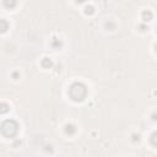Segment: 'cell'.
<instances>
[{"label":"cell","instance_id":"obj_5","mask_svg":"<svg viewBox=\"0 0 157 157\" xmlns=\"http://www.w3.org/2000/svg\"><path fill=\"white\" fill-rule=\"evenodd\" d=\"M156 50H157V45H156Z\"/></svg>","mask_w":157,"mask_h":157},{"label":"cell","instance_id":"obj_3","mask_svg":"<svg viewBox=\"0 0 157 157\" xmlns=\"http://www.w3.org/2000/svg\"><path fill=\"white\" fill-rule=\"evenodd\" d=\"M151 141H152V144H153V145H156V146H157V132H155V134L152 135Z\"/></svg>","mask_w":157,"mask_h":157},{"label":"cell","instance_id":"obj_2","mask_svg":"<svg viewBox=\"0 0 157 157\" xmlns=\"http://www.w3.org/2000/svg\"><path fill=\"white\" fill-rule=\"evenodd\" d=\"M1 131L5 136L12 137L17 132V124L13 120H5L1 125Z\"/></svg>","mask_w":157,"mask_h":157},{"label":"cell","instance_id":"obj_1","mask_svg":"<svg viewBox=\"0 0 157 157\" xmlns=\"http://www.w3.org/2000/svg\"><path fill=\"white\" fill-rule=\"evenodd\" d=\"M70 96L75 101H82L86 96V87L82 83H74L70 87Z\"/></svg>","mask_w":157,"mask_h":157},{"label":"cell","instance_id":"obj_4","mask_svg":"<svg viewBox=\"0 0 157 157\" xmlns=\"http://www.w3.org/2000/svg\"><path fill=\"white\" fill-rule=\"evenodd\" d=\"M1 23H2V31H5V26H6L5 21H4V20H1Z\"/></svg>","mask_w":157,"mask_h":157}]
</instances>
